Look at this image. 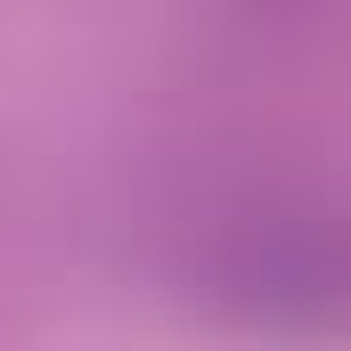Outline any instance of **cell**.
<instances>
[{
	"mask_svg": "<svg viewBox=\"0 0 351 351\" xmlns=\"http://www.w3.org/2000/svg\"><path fill=\"white\" fill-rule=\"evenodd\" d=\"M180 278L237 327L351 335V188H269L221 204Z\"/></svg>",
	"mask_w": 351,
	"mask_h": 351,
	"instance_id": "6da1fadb",
	"label": "cell"
},
{
	"mask_svg": "<svg viewBox=\"0 0 351 351\" xmlns=\"http://www.w3.org/2000/svg\"><path fill=\"white\" fill-rule=\"evenodd\" d=\"M254 16H335L343 0H245Z\"/></svg>",
	"mask_w": 351,
	"mask_h": 351,
	"instance_id": "7a4b0ae2",
	"label": "cell"
}]
</instances>
